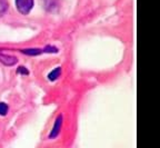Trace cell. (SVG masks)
Returning a JSON list of instances; mask_svg holds the SVG:
<instances>
[{
  "label": "cell",
  "instance_id": "1",
  "mask_svg": "<svg viewBox=\"0 0 160 148\" xmlns=\"http://www.w3.org/2000/svg\"><path fill=\"white\" fill-rule=\"evenodd\" d=\"M16 7L21 15H28L33 7V0H16Z\"/></svg>",
  "mask_w": 160,
  "mask_h": 148
},
{
  "label": "cell",
  "instance_id": "2",
  "mask_svg": "<svg viewBox=\"0 0 160 148\" xmlns=\"http://www.w3.org/2000/svg\"><path fill=\"white\" fill-rule=\"evenodd\" d=\"M62 120H63L62 115L58 116L57 119H56V121H55V124H53L52 130H51V133H50V135H49L50 138H55L59 135L60 129H61V127H62Z\"/></svg>",
  "mask_w": 160,
  "mask_h": 148
},
{
  "label": "cell",
  "instance_id": "3",
  "mask_svg": "<svg viewBox=\"0 0 160 148\" xmlns=\"http://www.w3.org/2000/svg\"><path fill=\"white\" fill-rule=\"evenodd\" d=\"M0 61L6 66H13L17 64L18 59L13 56L10 55H5V54L0 53Z\"/></svg>",
  "mask_w": 160,
  "mask_h": 148
},
{
  "label": "cell",
  "instance_id": "4",
  "mask_svg": "<svg viewBox=\"0 0 160 148\" xmlns=\"http://www.w3.org/2000/svg\"><path fill=\"white\" fill-rule=\"evenodd\" d=\"M60 75H61V68L60 67H57V68H55L51 73L48 75V79L49 80H56V79H58V78L60 77Z\"/></svg>",
  "mask_w": 160,
  "mask_h": 148
},
{
  "label": "cell",
  "instance_id": "5",
  "mask_svg": "<svg viewBox=\"0 0 160 148\" xmlns=\"http://www.w3.org/2000/svg\"><path fill=\"white\" fill-rule=\"evenodd\" d=\"M21 53L28 56H38L42 53V50L41 49H35V48H32V49H22Z\"/></svg>",
  "mask_w": 160,
  "mask_h": 148
},
{
  "label": "cell",
  "instance_id": "6",
  "mask_svg": "<svg viewBox=\"0 0 160 148\" xmlns=\"http://www.w3.org/2000/svg\"><path fill=\"white\" fill-rule=\"evenodd\" d=\"M8 9V1L7 0H0V17L6 13Z\"/></svg>",
  "mask_w": 160,
  "mask_h": 148
},
{
  "label": "cell",
  "instance_id": "7",
  "mask_svg": "<svg viewBox=\"0 0 160 148\" xmlns=\"http://www.w3.org/2000/svg\"><path fill=\"white\" fill-rule=\"evenodd\" d=\"M8 111V106L5 103H0V115L5 116Z\"/></svg>",
  "mask_w": 160,
  "mask_h": 148
},
{
  "label": "cell",
  "instance_id": "8",
  "mask_svg": "<svg viewBox=\"0 0 160 148\" xmlns=\"http://www.w3.org/2000/svg\"><path fill=\"white\" fill-rule=\"evenodd\" d=\"M17 73L18 74H22V75H28V74H29V71H28L27 68H25V67H22V66H21V67L18 68Z\"/></svg>",
  "mask_w": 160,
  "mask_h": 148
},
{
  "label": "cell",
  "instance_id": "9",
  "mask_svg": "<svg viewBox=\"0 0 160 148\" xmlns=\"http://www.w3.org/2000/svg\"><path fill=\"white\" fill-rule=\"evenodd\" d=\"M43 51L45 53H57V48L55 47H46L45 49H43Z\"/></svg>",
  "mask_w": 160,
  "mask_h": 148
}]
</instances>
